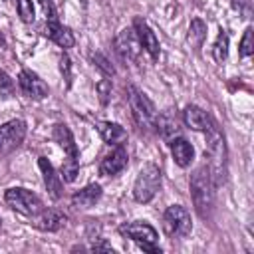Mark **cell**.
<instances>
[{"label":"cell","mask_w":254,"mask_h":254,"mask_svg":"<svg viewBox=\"0 0 254 254\" xmlns=\"http://www.w3.org/2000/svg\"><path fill=\"white\" fill-rule=\"evenodd\" d=\"M206 159H208V171H210V179L214 183V187L224 185L226 181V173H228V151H226V141L224 135L218 131V127L212 123L206 129V151H204Z\"/></svg>","instance_id":"6da1fadb"},{"label":"cell","mask_w":254,"mask_h":254,"mask_svg":"<svg viewBox=\"0 0 254 254\" xmlns=\"http://www.w3.org/2000/svg\"><path fill=\"white\" fill-rule=\"evenodd\" d=\"M214 183L210 179V171L206 165L194 169L190 175V196L194 202V210L200 218H210L214 210Z\"/></svg>","instance_id":"7a4b0ae2"},{"label":"cell","mask_w":254,"mask_h":254,"mask_svg":"<svg viewBox=\"0 0 254 254\" xmlns=\"http://www.w3.org/2000/svg\"><path fill=\"white\" fill-rule=\"evenodd\" d=\"M161 189V169L155 163H147L141 167L135 183H133V198L137 202H151Z\"/></svg>","instance_id":"3957f363"},{"label":"cell","mask_w":254,"mask_h":254,"mask_svg":"<svg viewBox=\"0 0 254 254\" xmlns=\"http://www.w3.org/2000/svg\"><path fill=\"white\" fill-rule=\"evenodd\" d=\"M127 101H129V107H131L135 121L145 129H155L157 109H155L153 101L133 83L127 85Z\"/></svg>","instance_id":"277c9868"},{"label":"cell","mask_w":254,"mask_h":254,"mask_svg":"<svg viewBox=\"0 0 254 254\" xmlns=\"http://www.w3.org/2000/svg\"><path fill=\"white\" fill-rule=\"evenodd\" d=\"M4 200L12 210H16V212H20L24 216H32V214H36V212H40L44 208L42 198L36 192L28 190V189H22V187L8 189L4 192Z\"/></svg>","instance_id":"5b68a950"},{"label":"cell","mask_w":254,"mask_h":254,"mask_svg":"<svg viewBox=\"0 0 254 254\" xmlns=\"http://www.w3.org/2000/svg\"><path fill=\"white\" fill-rule=\"evenodd\" d=\"M163 230L171 238H185L192 230V220L190 214L185 206L181 204H171L163 212Z\"/></svg>","instance_id":"8992f818"},{"label":"cell","mask_w":254,"mask_h":254,"mask_svg":"<svg viewBox=\"0 0 254 254\" xmlns=\"http://www.w3.org/2000/svg\"><path fill=\"white\" fill-rule=\"evenodd\" d=\"M119 232H121L125 238L137 242L143 250H147V252H159V254H161V248L157 246V238H159V236H157V230H155L149 222H143V220L125 222V224L119 226Z\"/></svg>","instance_id":"52a82bcc"},{"label":"cell","mask_w":254,"mask_h":254,"mask_svg":"<svg viewBox=\"0 0 254 254\" xmlns=\"http://www.w3.org/2000/svg\"><path fill=\"white\" fill-rule=\"evenodd\" d=\"M26 137V123L22 119H12L0 125V155H10L16 151Z\"/></svg>","instance_id":"ba28073f"},{"label":"cell","mask_w":254,"mask_h":254,"mask_svg":"<svg viewBox=\"0 0 254 254\" xmlns=\"http://www.w3.org/2000/svg\"><path fill=\"white\" fill-rule=\"evenodd\" d=\"M141 44L133 28H125L115 36V52L123 62H137L141 54Z\"/></svg>","instance_id":"9c48e42d"},{"label":"cell","mask_w":254,"mask_h":254,"mask_svg":"<svg viewBox=\"0 0 254 254\" xmlns=\"http://www.w3.org/2000/svg\"><path fill=\"white\" fill-rule=\"evenodd\" d=\"M18 85H20V89L24 91V95L30 97V99H44V97H48V93H50L46 81H44L38 73H34L32 69H22V71H20V75H18Z\"/></svg>","instance_id":"30bf717a"},{"label":"cell","mask_w":254,"mask_h":254,"mask_svg":"<svg viewBox=\"0 0 254 254\" xmlns=\"http://www.w3.org/2000/svg\"><path fill=\"white\" fill-rule=\"evenodd\" d=\"M30 224L44 232H58L65 224V214L56 208H42L30 216Z\"/></svg>","instance_id":"8fae6325"},{"label":"cell","mask_w":254,"mask_h":254,"mask_svg":"<svg viewBox=\"0 0 254 254\" xmlns=\"http://www.w3.org/2000/svg\"><path fill=\"white\" fill-rule=\"evenodd\" d=\"M133 30L139 38V44L141 48L153 58V60H159V54H161V44H159V38L155 36V32L149 28V24L143 20V18H135L133 20Z\"/></svg>","instance_id":"7c38bea8"},{"label":"cell","mask_w":254,"mask_h":254,"mask_svg":"<svg viewBox=\"0 0 254 254\" xmlns=\"http://www.w3.org/2000/svg\"><path fill=\"white\" fill-rule=\"evenodd\" d=\"M155 129L161 133V137L165 141H173L175 137H181V121L175 109H165L161 113H157V121H155Z\"/></svg>","instance_id":"4fadbf2b"},{"label":"cell","mask_w":254,"mask_h":254,"mask_svg":"<svg viewBox=\"0 0 254 254\" xmlns=\"http://www.w3.org/2000/svg\"><path fill=\"white\" fill-rule=\"evenodd\" d=\"M127 161H129V157H127L125 147L123 145H117L111 153H107L101 159V163H99V175H103V177L119 175L127 167Z\"/></svg>","instance_id":"5bb4252c"},{"label":"cell","mask_w":254,"mask_h":254,"mask_svg":"<svg viewBox=\"0 0 254 254\" xmlns=\"http://www.w3.org/2000/svg\"><path fill=\"white\" fill-rule=\"evenodd\" d=\"M38 167H40V171H42V177H44V185H46L48 194H50L54 200H58V198L62 196V189H64L62 177L56 173V169L52 167V163H50L46 157H40V159H38Z\"/></svg>","instance_id":"9a60e30c"},{"label":"cell","mask_w":254,"mask_h":254,"mask_svg":"<svg viewBox=\"0 0 254 254\" xmlns=\"http://www.w3.org/2000/svg\"><path fill=\"white\" fill-rule=\"evenodd\" d=\"M95 129L101 135V139L109 145V147H117L123 145L127 141V131L113 121H95Z\"/></svg>","instance_id":"2e32d148"},{"label":"cell","mask_w":254,"mask_h":254,"mask_svg":"<svg viewBox=\"0 0 254 254\" xmlns=\"http://www.w3.org/2000/svg\"><path fill=\"white\" fill-rule=\"evenodd\" d=\"M183 121L192 131H206L212 125L210 115L204 109H200L198 105H187L183 111Z\"/></svg>","instance_id":"e0dca14e"},{"label":"cell","mask_w":254,"mask_h":254,"mask_svg":"<svg viewBox=\"0 0 254 254\" xmlns=\"http://www.w3.org/2000/svg\"><path fill=\"white\" fill-rule=\"evenodd\" d=\"M44 36H48L52 42H56L60 48H71L75 44V38L67 26H62L58 22H46Z\"/></svg>","instance_id":"ac0fdd59"},{"label":"cell","mask_w":254,"mask_h":254,"mask_svg":"<svg viewBox=\"0 0 254 254\" xmlns=\"http://www.w3.org/2000/svg\"><path fill=\"white\" fill-rule=\"evenodd\" d=\"M169 145H171V155H173V159H175V163L179 167L185 169V167H189L192 163V159H194V147L185 137H175Z\"/></svg>","instance_id":"d6986e66"},{"label":"cell","mask_w":254,"mask_h":254,"mask_svg":"<svg viewBox=\"0 0 254 254\" xmlns=\"http://www.w3.org/2000/svg\"><path fill=\"white\" fill-rule=\"evenodd\" d=\"M101 196V187L97 183H91L87 187H83L81 190H77L73 196H71V206L73 208H79V210H85V208H91Z\"/></svg>","instance_id":"ffe728a7"},{"label":"cell","mask_w":254,"mask_h":254,"mask_svg":"<svg viewBox=\"0 0 254 254\" xmlns=\"http://www.w3.org/2000/svg\"><path fill=\"white\" fill-rule=\"evenodd\" d=\"M52 137H54V141L64 149V153H65L67 157H77V145H75L73 133L69 131V127H67V125H64V123L54 125Z\"/></svg>","instance_id":"44dd1931"},{"label":"cell","mask_w":254,"mask_h":254,"mask_svg":"<svg viewBox=\"0 0 254 254\" xmlns=\"http://www.w3.org/2000/svg\"><path fill=\"white\" fill-rule=\"evenodd\" d=\"M206 38V24L200 18H192L190 26H189V42L194 46V50H198L202 46Z\"/></svg>","instance_id":"7402d4cb"},{"label":"cell","mask_w":254,"mask_h":254,"mask_svg":"<svg viewBox=\"0 0 254 254\" xmlns=\"http://www.w3.org/2000/svg\"><path fill=\"white\" fill-rule=\"evenodd\" d=\"M79 173V161L77 157H65L64 163H62V169H60V177L64 183H73L75 177Z\"/></svg>","instance_id":"603a6c76"},{"label":"cell","mask_w":254,"mask_h":254,"mask_svg":"<svg viewBox=\"0 0 254 254\" xmlns=\"http://www.w3.org/2000/svg\"><path fill=\"white\" fill-rule=\"evenodd\" d=\"M212 56L218 64H222L228 58V34L224 30H220V34L216 36V40L212 44Z\"/></svg>","instance_id":"cb8c5ba5"},{"label":"cell","mask_w":254,"mask_h":254,"mask_svg":"<svg viewBox=\"0 0 254 254\" xmlns=\"http://www.w3.org/2000/svg\"><path fill=\"white\" fill-rule=\"evenodd\" d=\"M238 54H240L242 58H248V56L254 54V30H252V26H248V28L244 30V36H242V40H240Z\"/></svg>","instance_id":"d4e9b609"},{"label":"cell","mask_w":254,"mask_h":254,"mask_svg":"<svg viewBox=\"0 0 254 254\" xmlns=\"http://www.w3.org/2000/svg\"><path fill=\"white\" fill-rule=\"evenodd\" d=\"M16 10H18V16L24 24H32L34 22V4L32 0H16Z\"/></svg>","instance_id":"484cf974"},{"label":"cell","mask_w":254,"mask_h":254,"mask_svg":"<svg viewBox=\"0 0 254 254\" xmlns=\"http://www.w3.org/2000/svg\"><path fill=\"white\" fill-rule=\"evenodd\" d=\"M91 60H93L95 67L101 69L103 75H115V69H113V65L109 64V60H107L105 56H101V54H91Z\"/></svg>","instance_id":"4316f807"},{"label":"cell","mask_w":254,"mask_h":254,"mask_svg":"<svg viewBox=\"0 0 254 254\" xmlns=\"http://www.w3.org/2000/svg\"><path fill=\"white\" fill-rule=\"evenodd\" d=\"M95 89H97L99 101H101L103 105H107L109 99H111V81H109V79H99L97 85H95Z\"/></svg>","instance_id":"83f0119b"},{"label":"cell","mask_w":254,"mask_h":254,"mask_svg":"<svg viewBox=\"0 0 254 254\" xmlns=\"http://www.w3.org/2000/svg\"><path fill=\"white\" fill-rule=\"evenodd\" d=\"M14 93V81L10 79V75L6 71L0 69V95L2 97H10Z\"/></svg>","instance_id":"f1b7e54d"},{"label":"cell","mask_w":254,"mask_h":254,"mask_svg":"<svg viewBox=\"0 0 254 254\" xmlns=\"http://www.w3.org/2000/svg\"><path fill=\"white\" fill-rule=\"evenodd\" d=\"M60 71H62V75L65 79V85L69 87L71 85V62H69V58L65 54L60 58Z\"/></svg>","instance_id":"f546056e"},{"label":"cell","mask_w":254,"mask_h":254,"mask_svg":"<svg viewBox=\"0 0 254 254\" xmlns=\"http://www.w3.org/2000/svg\"><path fill=\"white\" fill-rule=\"evenodd\" d=\"M232 6L242 14V18H250V12H252L250 0H232Z\"/></svg>","instance_id":"4dcf8cb0"},{"label":"cell","mask_w":254,"mask_h":254,"mask_svg":"<svg viewBox=\"0 0 254 254\" xmlns=\"http://www.w3.org/2000/svg\"><path fill=\"white\" fill-rule=\"evenodd\" d=\"M42 6H44V12H46V20L48 22H58V12H56V6L52 0H42Z\"/></svg>","instance_id":"1f68e13d"},{"label":"cell","mask_w":254,"mask_h":254,"mask_svg":"<svg viewBox=\"0 0 254 254\" xmlns=\"http://www.w3.org/2000/svg\"><path fill=\"white\" fill-rule=\"evenodd\" d=\"M93 252H99V250H103V252H113V248H111V244H107V242H103L101 238L99 240H95L91 246H89Z\"/></svg>","instance_id":"d6a6232c"},{"label":"cell","mask_w":254,"mask_h":254,"mask_svg":"<svg viewBox=\"0 0 254 254\" xmlns=\"http://www.w3.org/2000/svg\"><path fill=\"white\" fill-rule=\"evenodd\" d=\"M81 2V6H87V0H79Z\"/></svg>","instance_id":"836d02e7"}]
</instances>
